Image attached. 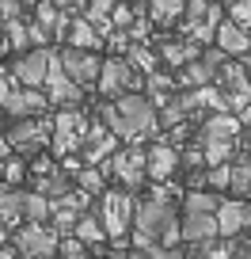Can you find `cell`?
<instances>
[{"instance_id": "6da1fadb", "label": "cell", "mask_w": 251, "mask_h": 259, "mask_svg": "<svg viewBox=\"0 0 251 259\" xmlns=\"http://www.w3.org/2000/svg\"><path fill=\"white\" fill-rule=\"evenodd\" d=\"M99 126H107L114 138H126V141L137 145L160 122H156V107L148 103L145 92H133V96H122V99H114V103L99 107Z\"/></svg>"}, {"instance_id": "7a4b0ae2", "label": "cell", "mask_w": 251, "mask_h": 259, "mask_svg": "<svg viewBox=\"0 0 251 259\" xmlns=\"http://www.w3.org/2000/svg\"><path fill=\"white\" fill-rule=\"evenodd\" d=\"M179 236V218L171 210V202H156V198H145L133 210V248H175Z\"/></svg>"}, {"instance_id": "3957f363", "label": "cell", "mask_w": 251, "mask_h": 259, "mask_svg": "<svg viewBox=\"0 0 251 259\" xmlns=\"http://www.w3.org/2000/svg\"><path fill=\"white\" fill-rule=\"evenodd\" d=\"M133 210H137V202L126 191H103V198H99V221H103V233L114 244H126V233L133 229Z\"/></svg>"}, {"instance_id": "277c9868", "label": "cell", "mask_w": 251, "mask_h": 259, "mask_svg": "<svg viewBox=\"0 0 251 259\" xmlns=\"http://www.w3.org/2000/svg\"><path fill=\"white\" fill-rule=\"evenodd\" d=\"M95 84L107 99H122V96H133L141 88V73H133V65L126 57H107Z\"/></svg>"}, {"instance_id": "5b68a950", "label": "cell", "mask_w": 251, "mask_h": 259, "mask_svg": "<svg viewBox=\"0 0 251 259\" xmlns=\"http://www.w3.org/2000/svg\"><path fill=\"white\" fill-rule=\"evenodd\" d=\"M49 50H31V54H19L16 65H12V80L19 88H34L42 92L46 88V76H49Z\"/></svg>"}, {"instance_id": "8992f818", "label": "cell", "mask_w": 251, "mask_h": 259, "mask_svg": "<svg viewBox=\"0 0 251 259\" xmlns=\"http://www.w3.org/2000/svg\"><path fill=\"white\" fill-rule=\"evenodd\" d=\"M57 61H61L65 76L76 84V88H88V84H95V80H99V69H103V61H99L95 54H88V50H73V46L61 50V54H57Z\"/></svg>"}, {"instance_id": "52a82bcc", "label": "cell", "mask_w": 251, "mask_h": 259, "mask_svg": "<svg viewBox=\"0 0 251 259\" xmlns=\"http://www.w3.org/2000/svg\"><path fill=\"white\" fill-rule=\"evenodd\" d=\"M16 251L23 259H54L57 251V233L46 225H27L16 233Z\"/></svg>"}, {"instance_id": "ba28073f", "label": "cell", "mask_w": 251, "mask_h": 259, "mask_svg": "<svg viewBox=\"0 0 251 259\" xmlns=\"http://www.w3.org/2000/svg\"><path fill=\"white\" fill-rule=\"evenodd\" d=\"M46 99L54 107H76L84 99V88H76L73 80L65 76V69H61V61H57V54L49 57V76H46Z\"/></svg>"}, {"instance_id": "9c48e42d", "label": "cell", "mask_w": 251, "mask_h": 259, "mask_svg": "<svg viewBox=\"0 0 251 259\" xmlns=\"http://www.w3.org/2000/svg\"><path fill=\"white\" fill-rule=\"evenodd\" d=\"M99 171H103V176L114 171L126 187H141L145 183V149H118V153L107 160V168H99Z\"/></svg>"}, {"instance_id": "30bf717a", "label": "cell", "mask_w": 251, "mask_h": 259, "mask_svg": "<svg viewBox=\"0 0 251 259\" xmlns=\"http://www.w3.org/2000/svg\"><path fill=\"white\" fill-rule=\"evenodd\" d=\"M46 134H49V122L42 118H27V122H16V126L8 130V145L16 149V153L31 156V153H42V145H46Z\"/></svg>"}, {"instance_id": "8fae6325", "label": "cell", "mask_w": 251, "mask_h": 259, "mask_svg": "<svg viewBox=\"0 0 251 259\" xmlns=\"http://www.w3.org/2000/svg\"><path fill=\"white\" fill-rule=\"evenodd\" d=\"M179 236H183L186 244H194V248H210V244L221 236L217 218H210V213H183V221H179Z\"/></svg>"}, {"instance_id": "7c38bea8", "label": "cell", "mask_w": 251, "mask_h": 259, "mask_svg": "<svg viewBox=\"0 0 251 259\" xmlns=\"http://www.w3.org/2000/svg\"><path fill=\"white\" fill-rule=\"evenodd\" d=\"M217 229H221V236H240L243 229H251V202L225 198L217 210Z\"/></svg>"}, {"instance_id": "4fadbf2b", "label": "cell", "mask_w": 251, "mask_h": 259, "mask_svg": "<svg viewBox=\"0 0 251 259\" xmlns=\"http://www.w3.org/2000/svg\"><path fill=\"white\" fill-rule=\"evenodd\" d=\"M49 107V99H46V92H34V88H16L8 96V103H4V111L12 114V118H19V122H27V118H38L42 111Z\"/></svg>"}, {"instance_id": "5bb4252c", "label": "cell", "mask_w": 251, "mask_h": 259, "mask_svg": "<svg viewBox=\"0 0 251 259\" xmlns=\"http://www.w3.org/2000/svg\"><path fill=\"white\" fill-rule=\"evenodd\" d=\"M84 160L88 164H99V160H111L114 153H118V138H114L107 126H91L88 134H84V145H80Z\"/></svg>"}, {"instance_id": "9a60e30c", "label": "cell", "mask_w": 251, "mask_h": 259, "mask_svg": "<svg viewBox=\"0 0 251 259\" xmlns=\"http://www.w3.org/2000/svg\"><path fill=\"white\" fill-rule=\"evenodd\" d=\"M175 171H179V153L171 145L156 141V145L145 149V176L148 179H171Z\"/></svg>"}, {"instance_id": "2e32d148", "label": "cell", "mask_w": 251, "mask_h": 259, "mask_svg": "<svg viewBox=\"0 0 251 259\" xmlns=\"http://www.w3.org/2000/svg\"><path fill=\"white\" fill-rule=\"evenodd\" d=\"M213 46H217L225 57H236V61L251 54V38H247V31H240V27L228 23V19H221L217 34H213Z\"/></svg>"}, {"instance_id": "e0dca14e", "label": "cell", "mask_w": 251, "mask_h": 259, "mask_svg": "<svg viewBox=\"0 0 251 259\" xmlns=\"http://www.w3.org/2000/svg\"><path fill=\"white\" fill-rule=\"evenodd\" d=\"M236 134H240V118L236 114H210L202 122V145L206 141H232L236 145Z\"/></svg>"}, {"instance_id": "ac0fdd59", "label": "cell", "mask_w": 251, "mask_h": 259, "mask_svg": "<svg viewBox=\"0 0 251 259\" xmlns=\"http://www.w3.org/2000/svg\"><path fill=\"white\" fill-rule=\"evenodd\" d=\"M65 38H69V46H73V50H88V54H95V46H103V38L95 34V27H91L84 16H76L73 23H69Z\"/></svg>"}, {"instance_id": "d6986e66", "label": "cell", "mask_w": 251, "mask_h": 259, "mask_svg": "<svg viewBox=\"0 0 251 259\" xmlns=\"http://www.w3.org/2000/svg\"><path fill=\"white\" fill-rule=\"evenodd\" d=\"M183 12H186L183 0H153V4H148V23L171 27V23H179V16H183Z\"/></svg>"}, {"instance_id": "ffe728a7", "label": "cell", "mask_w": 251, "mask_h": 259, "mask_svg": "<svg viewBox=\"0 0 251 259\" xmlns=\"http://www.w3.org/2000/svg\"><path fill=\"white\" fill-rule=\"evenodd\" d=\"M23 218V191H12V187H0V229L16 225Z\"/></svg>"}, {"instance_id": "44dd1931", "label": "cell", "mask_w": 251, "mask_h": 259, "mask_svg": "<svg viewBox=\"0 0 251 259\" xmlns=\"http://www.w3.org/2000/svg\"><path fill=\"white\" fill-rule=\"evenodd\" d=\"M54 213V202L42 198L38 191H23V218L27 225H46V218Z\"/></svg>"}, {"instance_id": "7402d4cb", "label": "cell", "mask_w": 251, "mask_h": 259, "mask_svg": "<svg viewBox=\"0 0 251 259\" xmlns=\"http://www.w3.org/2000/svg\"><path fill=\"white\" fill-rule=\"evenodd\" d=\"M221 202H225V198H217L213 191H190V194L183 198V210H186V213H210V218H217Z\"/></svg>"}, {"instance_id": "603a6c76", "label": "cell", "mask_w": 251, "mask_h": 259, "mask_svg": "<svg viewBox=\"0 0 251 259\" xmlns=\"http://www.w3.org/2000/svg\"><path fill=\"white\" fill-rule=\"evenodd\" d=\"M54 134H76V138H84V134H88V118H84V111H76V107H69V111H57Z\"/></svg>"}, {"instance_id": "cb8c5ba5", "label": "cell", "mask_w": 251, "mask_h": 259, "mask_svg": "<svg viewBox=\"0 0 251 259\" xmlns=\"http://www.w3.org/2000/svg\"><path fill=\"white\" fill-rule=\"evenodd\" d=\"M73 236L84 244V248H88V244H103V240H107V233H103V221H99L95 213H84V218L76 221Z\"/></svg>"}, {"instance_id": "d4e9b609", "label": "cell", "mask_w": 251, "mask_h": 259, "mask_svg": "<svg viewBox=\"0 0 251 259\" xmlns=\"http://www.w3.org/2000/svg\"><path fill=\"white\" fill-rule=\"evenodd\" d=\"M179 84H183V88H190V92L210 88V84H213V73L206 69L202 61H190V65H183V69H179Z\"/></svg>"}, {"instance_id": "484cf974", "label": "cell", "mask_w": 251, "mask_h": 259, "mask_svg": "<svg viewBox=\"0 0 251 259\" xmlns=\"http://www.w3.org/2000/svg\"><path fill=\"white\" fill-rule=\"evenodd\" d=\"M232 194H251V156H240L232 164V179H228Z\"/></svg>"}, {"instance_id": "4316f807", "label": "cell", "mask_w": 251, "mask_h": 259, "mask_svg": "<svg viewBox=\"0 0 251 259\" xmlns=\"http://www.w3.org/2000/svg\"><path fill=\"white\" fill-rule=\"evenodd\" d=\"M126 61L133 65V73H145V76H153V73H156V54L145 46V42L130 46V57H126Z\"/></svg>"}, {"instance_id": "83f0119b", "label": "cell", "mask_w": 251, "mask_h": 259, "mask_svg": "<svg viewBox=\"0 0 251 259\" xmlns=\"http://www.w3.org/2000/svg\"><path fill=\"white\" fill-rule=\"evenodd\" d=\"M49 218H54V225L61 229V233H73V229H76V221H80L84 213L76 210V206H69L65 198H61V202H54V213H49Z\"/></svg>"}, {"instance_id": "f1b7e54d", "label": "cell", "mask_w": 251, "mask_h": 259, "mask_svg": "<svg viewBox=\"0 0 251 259\" xmlns=\"http://www.w3.org/2000/svg\"><path fill=\"white\" fill-rule=\"evenodd\" d=\"M202 156H206L210 168H221V164H228V156H232V141H206Z\"/></svg>"}, {"instance_id": "f546056e", "label": "cell", "mask_w": 251, "mask_h": 259, "mask_svg": "<svg viewBox=\"0 0 251 259\" xmlns=\"http://www.w3.org/2000/svg\"><path fill=\"white\" fill-rule=\"evenodd\" d=\"M76 183H80V191L88 194H103V171L99 168H80V176H76Z\"/></svg>"}, {"instance_id": "4dcf8cb0", "label": "cell", "mask_w": 251, "mask_h": 259, "mask_svg": "<svg viewBox=\"0 0 251 259\" xmlns=\"http://www.w3.org/2000/svg\"><path fill=\"white\" fill-rule=\"evenodd\" d=\"M80 145H84V138H76V134H54V138H49L54 156H69V153H76Z\"/></svg>"}, {"instance_id": "1f68e13d", "label": "cell", "mask_w": 251, "mask_h": 259, "mask_svg": "<svg viewBox=\"0 0 251 259\" xmlns=\"http://www.w3.org/2000/svg\"><path fill=\"white\" fill-rule=\"evenodd\" d=\"M4 42H8L12 50H23V46H31V34H27V23H4Z\"/></svg>"}, {"instance_id": "d6a6232c", "label": "cell", "mask_w": 251, "mask_h": 259, "mask_svg": "<svg viewBox=\"0 0 251 259\" xmlns=\"http://www.w3.org/2000/svg\"><path fill=\"white\" fill-rule=\"evenodd\" d=\"M228 23H236L240 31H247L251 27V0H236V4H228Z\"/></svg>"}, {"instance_id": "836d02e7", "label": "cell", "mask_w": 251, "mask_h": 259, "mask_svg": "<svg viewBox=\"0 0 251 259\" xmlns=\"http://www.w3.org/2000/svg\"><path fill=\"white\" fill-rule=\"evenodd\" d=\"M126 259H183V251L179 248H160V244H156V248H133Z\"/></svg>"}, {"instance_id": "e575fe53", "label": "cell", "mask_w": 251, "mask_h": 259, "mask_svg": "<svg viewBox=\"0 0 251 259\" xmlns=\"http://www.w3.org/2000/svg\"><path fill=\"white\" fill-rule=\"evenodd\" d=\"M57 251H61V259H88V248H84L76 236H65V240H57Z\"/></svg>"}, {"instance_id": "d590c367", "label": "cell", "mask_w": 251, "mask_h": 259, "mask_svg": "<svg viewBox=\"0 0 251 259\" xmlns=\"http://www.w3.org/2000/svg\"><path fill=\"white\" fill-rule=\"evenodd\" d=\"M228 179H232V164H221V168H206V183L217 187V191H225Z\"/></svg>"}, {"instance_id": "8d00e7d4", "label": "cell", "mask_w": 251, "mask_h": 259, "mask_svg": "<svg viewBox=\"0 0 251 259\" xmlns=\"http://www.w3.org/2000/svg\"><path fill=\"white\" fill-rule=\"evenodd\" d=\"M0 176L8 179V183H19V179L27 176V168H23V160H16V156H12V160L0 164Z\"/></svg>"}, {"instance_id": "74e56055", "label": "cell", "mask_w": 251, "mask_h": 259, "mask_svg": "<svg viewBox=\"0 0 251 259\" xmlns=\"http://www.w3.org/2000/svg\"><path fill=\"white\" fill-rule=\"evenodd\" d=\"M111 50L114 54H126V50H130V34L126 31H111Z\"/></svg>"}, {"instance_id": "f35d334b", "label": "cell", "mask_w": 251, "mask_h": 259, "mask_svg": "<svg viewBox=\"0 0 251 259\" xmlns=\"http://www.w3.org/2000/svg\"><path fill=\"white\" fill-rule=\"evenodd\" d=\"M12 92H16V84H12V73H0V107L8 103Z\"/></svg>"}, {"instance_id": "ab89813d", "label": "cell", "mask_w": 251, "mask_h": 259, "mask_svg": "<svg viewBox=\"0 0 251 259\" xmlns=\"http://www.w3.org/2000/svg\"><path fill=\"white\" fill-rule=\"evenodd\" d=\"M206 259H236L232 248H206Z\"/></svg>"}, {"instance_id": "60d3db41", "label": "cell", "mask_w": 251, "mask_h": 259, "mask_svg": "<svg viewBox=\"0 0 251 259\" xmlns=\"http://www.w3.org/2000/svg\"><path fill=\"white\" fill-rule=\"evenodd\" d=\"M236 118H240V126H243V122H247V126H251V103H247V107H243V111H240V114H236Z\"/></svg>"}, {"instance_id": "b9f144b4", "label": "cell", "mask_w": 251, "mask_h": 259, "mask_svg": "<svg viewBox=\"0 0 251 259\" xmlns=\"http://www.w3.org/2000/svg\"><path fill=\"white\" fill-rule=\"evenodd\" d=\"M240 69L247 73V80H251V54H247V57H240Z\"/></svg>"}, {"instance_id": "7bdbcfd3", "label": "cell", "mask_w": 251, "mask_h": 259, "mask_svg": "<svg viewBox=\"0 0 251 259\" xmlns=\"http://www.w3.org/2000/svg\"><path fill=\"white\" fill-rule=\"evenodd\" d=\"M16 255H19L16 248H0V259H16Z\"/></svg>"}, {"instance_id": "ee69618b", "label": "cell", "mask_w": 251, "mask_h": 259, "mask_svg": "<svg viewBox=\"0 0 251 259\" xmlns=\"http://www.w3.org/2000/svg\"><path fill=\"white\" fill-rule=\"evenodd\" d=\"M4 240H8V229H0V248H4Z\"/></svg>"}, {"instance_id": "f6af8a7d", "label": "cell", "mask_w": 251, "mask_h": 259, "mask_svg": "<svg viewBox=\"0 0 251 259\" xmlns=\"http://www.w3.org/2000/svg\"><path fill=\"white\" fill-rule=\"evenodd\" d=\"M247 38H251V27H247Z\"/></svg>"}, {"instance_id": "bcb514c9", "label": "cell", "mask_w": 251, "mask_h": 259, "mask_svg": "<svg viewBox=\"0 0 251 259\" xmlns=\"http://www.w3.org/2000/svg\"><path fill=\"white\" fill-rule=\"evenodd\" d=\"M247 138H251V130H247Z\"/></svg>"}]
</instances>
